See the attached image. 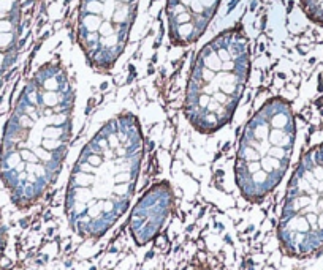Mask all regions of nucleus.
<instances>
[{
	"instance_id": "1",
	"label": "nucleus",
	"mask_w": 323,
	"mask_h": 270,
	"mask_svg": "<svg viewBox=\"0 0 323 270\" xmlns=\"http://www.w3.org/2000/svg\"><path fill=\"white\" fill-rule=\"evenodd\" d=\"M75 92L65 70L49 63L27 86L8 124L2 172L13 201L27 206L48 190L65 160Z\"/></svg>"
},
{
	"instance_id": "2",
	"label": "nucleus",
	"mask_w": 323,
	"mask_h": 270,
	"mask_svg": "<svg viewBox=\"0 0 323 270\" xmlns=\"http://www.w3.org/2000/svg\"><path fill=\"white\" fill-rule=\"evenodd\" d=\"M144 153L143 130L133 114L103 124L79 153L68 179L65 212L71 229L98 239L130 206Z\"/></svg>"
},
{
	"instance_id": "3",
	"label": "nucleus",
	"mask_w": 323,
	"mask_h": 270,
	"mask_svg": "<svg viewBox=\"0 0 323 270\" xmlns=\"http://www.w3.org/2000/svg\"><path fill=\"white\" fill-rule=\"evenodd\" d=\"M249 65V43L238 27L220 33L201 49L184 100V116L197 132L212 135L232 120Z\"/></svg>"
},
{
	"instance_id": "4",
	"label": "nucleus",
	"mask_w": 323,
	"mask_h": 270,
	"mask_svg": "<svg viewBox=\"0 0 323 270\" xmlns=\"http://www.w3.org/2000/svg\"><path fill=\"white\" fill-rule=\"evenodd\" d=\"M295 144V117L284 98H271L244 127L235 160V182L246 201L265 199L289 167Z\"/></svg>"
},
{
	"instance_id": "5",
	"label": "nucleus",
	"mask_w": 323,
	"mask_h": 270,
	"mask_svg": "<svg viewBox=\"0 0 323 270\" xmlns=\"http://www.w3.org/2000/svg\"><path fill=\"white\" fill-rule=\"evenodd\" d=\"M279 240L292 256H309L323 247V144L304 153L292 175Z\"/></svg>"
},
{
	"instance_id": "6",
	"label": "nucleus",
	"mask_w": 323,
	"mask_h": 270,
	"mask_svg": "<svg viewBox=\"0 0 323 270\" xmlns=\"http://www.w3.org/2000/svg\"><path fill=\"white\" fill-rule=\"evenodd\" d=\"M136 0H82L78 40L97 70H109L122 54Z\"/></svg>"
},
{
	"instance_id": "7",
	"label": "nucleus",
	"mask_w": 323,
	"mask_h": 270,
	"mask_svg": "<svg viewBox=\"0 0 323 270\" xmlns=\"http://www.w3.org/2000/svg\"><path fill=\"white\" fill-rule=\"evenodd\" d=\"M173 201L168 182H157L143 194L130 215V232L136 244L144 245L159 234L173 209Z\"/></svg>"
},
{
	"instance_id": "8",
	"label": "nucleus",
	"mask_w": 323,
	"mask_h": 270,
	"mask_svg": "<svg viewBox=\"0 0 323 270\" xmlns=\"http://www.w3.org/2000/svg\"><path fill=\"white\" fill-rule=\"evenodd\" d=\"M220 0H168L170 38L174 44H190L200 38L214 16Z\"/></svg>"
}]
</instances>
